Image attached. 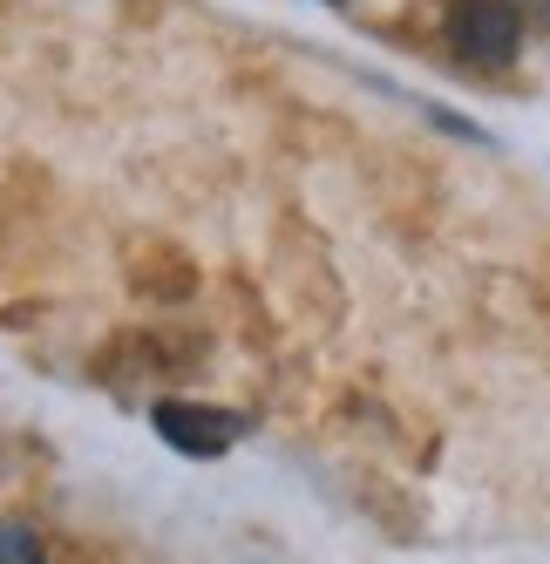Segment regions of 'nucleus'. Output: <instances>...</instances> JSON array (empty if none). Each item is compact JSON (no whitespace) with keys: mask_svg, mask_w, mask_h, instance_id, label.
Segmentation results:
<instances>
[{"mask_svg":"<svg viewBox=\"0 0 550 564\" xmlns=\"http://www.w3.org/2000/svg\"><path fill=\"white\" fill-rule=\"evenodd\" d=\"M524 42V14L509 0H455L449 8V48L476 68H509Z\"/></svg>","mask_w":550,"mask_h":564,"instance_id":"1","label":"nucleus"},{"mask_svg":"<svg viewBox=\"0 0 550 564\" xmlns=\"http://www.w3.org/2000/svg\"><path fill=\"white\" fill-rule=\"evenodd\" d=\"M156 435H164L170 449L211 463V456H224L231 442L245 435V422L231 415V409H198V401H156Z\"/></svg>","mask_w":550,"mask_h":564,"instance_id":"2","label":"nucleus"},{"mask_svg":"<svg viewBox=\"0 0 550 564\" xmlns=\"http://www.w3.org/2000/svg\"><path fill=\"white\" fill-rule=\"evenodd\" d=\"M0 557H21V564H34V557H42V538H34V531H21V523H8V531H0Z\"/></svg>","mask_w":550,"mask_h":564,"instance_id":"3","label":"nucleus"}]
</instances>
